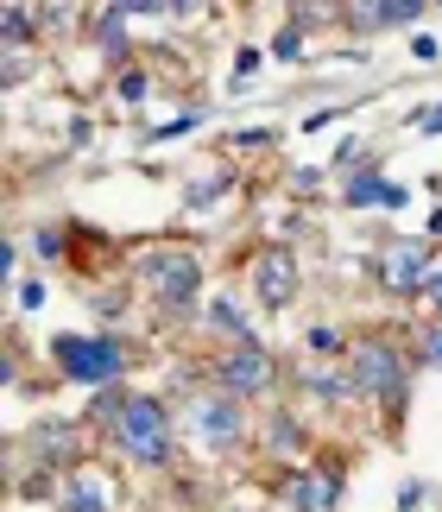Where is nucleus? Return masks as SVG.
<instances>
[{"label":"nucleus","instance_id":"a878e982","mask_svg":"<svg viewBox=\"0 0 442 512\" xmlns=\"http://www.w3.org/2000/svg\"><path fill=\"white\" fill-rule=\"evenodd\" d=\"M424 298H430V304H436V310H442V266H436V272H430V285H424Z\"/></svg>","mask_w":442,"mask_h":512},{"label":"nucleus","instance_id":"4468645a","mask_svg":"<svg viewBox=\"0 0 442 512\" xmlns=\"http://www.w3.org/2000/svg\"><path fill=\"white\" fill-rule=\"evenodd\" d=\"M64 512H108V500H102V487H95V475H70V487H64Z\"/></svg>","mask_w":442,"mask_h":512},{"label":"nucleus","instance_id":"0eeeda50","mask_svg":"<svg viewBox=\"0 0 442 512\" xmlns=\"http://www.w3.org/2000/svg\"><path fill=\"white\" fill-rule=\"evenodd\" d=\"M373 272H379V285L392 291V298H424V285H430V247L424 241H392L386 253L373 260Z\"/></svg>","mask_w":442,"mask_h":512},{"label":"nucleus","instance_id":"ddd939ff","mask_svg":"<svg viewBox=\"0 0 442 512\" xmlns=\"http://www.w3.org/2000/svg\"><path fill=\"white\" fill-rule=\"evenodd\" d=\"M209 323L228 336V348H240V342H253V329H247V317H240V304L234 298H215L209 304Z\"/></svg>","mask_w":442,"mask_h":512},{"label":"nucleus","instance_id":"39448f33","mask_svg":"<svg viewBox=\"0 0 442 512\" xmlns=\"http://www.w3.org/2000/svg\"><path fill=\"white\" fill-rule=\"evenodd\" d=\"M215 386L228 392V399H240V405H253V399H266V392L278 386V361L259 342H240V348H228L215 361Z\"/></svg>","mask_w":442,"mask_h":512},{"label":"nucleus","instance_id":"6e6552de","mask_svg":"<svg viewBox=\"0 0 442 512\" xmlns=\"http://www.w3.org/2000/svg\"><path fill=\"white\" fill-rule=\"evenodd\" d=\"M253 291H259L266 310H291L297 291H304V279H297V253L291 247H266V253H259V260H253Z\"/></svg>","mask_w":442,"mask_h":512},{"label":"nucleus","instance_id":"aec40b11","mask_svg":"<svg viewBox=\"0 0 442 512\" xmlns=\"http://www.w3.org/2000/svg\"><path fill=\"white\" fill-rule=\"evenodd\" d=\"M38 253H45V260H64V222L38 228Z\"/></svg>","mask_w":442,"mask_h":512},{"label":"nucleus","instance_id":"f03ea898","mask_svg":"<svg viewBox=\"0 0 442 512\" xmlns=\"http://www.w3.org/2000/svg\"><path fill=\"white\" fill-rule=\"evenodd\" d=\"M108 437L120 443V456H127V462H139V468H171V456H177L171 411H165V399H152V392H133V399H127V411L114 418V430H108Z\"/></svg>","mask_w":442,"mask_h":512},{"label":"nucleus","instance_id":"423d86ee","mask_svg":"<svg viewBox=\"0 0 442 512\" xmlns=\"http://www.w3.org/2000/svg\"><path fill=\"white\" fill-rule=\"evenodd\" d=\"M190 430L209 449H240L247 443V405L228 399L221 386H209V392H196V405H190Z\"/></svg>","mask_w":442,"mask_h":512},{"label":"nucleus","instance_id":"f3484780","mask_svg":"<svg viewBox=\"0 0 442 512\" xmlns=\"http://www.w3.org/2000/svg\"><path fill=\"white\" fill-rule=\"evenodd\" d=\"M0 19H7V51H19V45L32 38V13H26V7H7Z\"/></svg>","mask_w":442,"mask_h":512},{"label":"nucleus","instance_id":"4be33fe9","mask_svg":"<svg viewBox=\"0 0 442 512\" xmlns=\"http://www.w3.org/2000/svg\"><path fill=\"white\" fill-rule=\"evenodd\" d=\"M146 95H152V83H146L139 70H127V76H120V102H146Z\"/></svg>","mask_w":442,"mask_h":512},{"label":"nucleus","instance_id":"9d476101","mask_svg":"<svg viewBox=\"0 0 442 512\" xmlns=\"http://www.w3.org/2000/svg\"><path fill=\"white\" fill-rule=\"evenodd\" d=\"M430 7L424 0H373V7H341V26H354V32H398V26H411V19H424Z\"/></svg>","mask_w":442,"mask_h":512},{"label":"nucleus","instance_id":"2eb2a0df","mask_svg":"<svg viewBox=\"0 0 442 512\" xmlns=\"http://www.w3.org/2000/svg\"><path fill=\"white\" fill-rule=\"evenodd\" d=\"M266 443L278 449V456H297V449H304V424L278 411V418H272V430H266Z\"/></svg>","mask_w":442,"mask_h":512},{"label":"nucleus","instance_id":"dca6fc26","mask_svg":"<svg viewBox=\"0 0 442 512\" xmlns=\"http://www.w3.org/2000/svg\"><path fill=\"white\" fill-rule=\"evenodd\" d=\"M417 367H442V317L424 323V336H417Z\"/></svg>","mask_w":442,"mask_h":512},{"label":"nucleus","instance_id":"f8f14e48","mask_svg":"<svg viewBox=\"0 0 442 512\" xmlns=\"http://www.w3.org/2000/svg\"><path fill=\"white\" fill-rule=\"evenodd\" d=\"M341 500V468H304L291 481V512H335Z\"/></svg>","mask_w":442,"mask_h":512},{"label":"nucleus","instance_id":"5701e85b","mask_svg":"<svg viewBox=\"0 0 442 512\" xmlns=\"http://www.w3.org/2000/svg\"><path fill=\"white\" fill-rule=\"evenodd\" d=\"M234 70H240V76H234V89H247V83H253V70H259V51H240V57H234Z\"/></svg>","mask_w":442,"mask_h":512},{"label":"nucleus","instance_id":"b1692460","mask_svg":"<svg viewBox=\"0 0 442 512\" xmlns=\"http://www.w3.org/2000/svg\"><path fill=\"white\" fill-rule=\"evenodd\" d=\"M417 133H442V102H430L424 114H417Z\"/></svg>","mask_w":442,"mask_h":512},{"label":"nucleus","instance_id":"f257e3e1","mask_svg":"<svg viewBox=\"0 0 442 512\" xmlns=\"http://www.w3.org/2000/svg\"><path fill=\"white\" fill-rule=\"evenodd\" d=\"M354 373L360 399H373L386 418H405V392H411V367L417 354H405L392 336H354L348 342V361H341Z\"/></svg>","mask_w":442,"mask_h":512},{"label":"nucleus","instance_id":"1a4fd4ad","mask_svg":"<svg viewBox=\"0 0 442 512\" xmlns=\"http://www.w3.org/2000/svg\"><path fill=\"white\" fill-rule=\"evenodd\" d=\"M26 443H32V456L45 462V475H57V468H70L76 449H83V424L76 418H38Z\"/></svg>","mask_w":442,"mask_h":512},{"label":"nucleus","instance_id":"a211bd4d","mask_svg":"<svg viewBox=\"0 0 442 512\" xmlns=\"http://www.w3.org/2000/svg\"><path fill=\"white\" fill-rule=\"evenodd\" d=\"M196 121H203V114H177V121H165V127H152L146 140H152V146H165V140H177V133H190Z\"/></svg>","mask_w":442,"mask_h":512},{"label":"nucleus","instance_id":"20e7f679","mask_svg":"<svg viewBox=\"0 0 442 512\" xmlns=\"http://www.w3.org/2000/svg\"><path fill=\"white\" fill-rule=\"evenodd\" d=\"M51 361H57V373H64V380L102 386V392H108L120 373H127V348H120L114 329H95V336H57V342H51Z\"/></svg>","mask_w":442,"mask_h":512},{"label":"nucleus","instance_id":"9b49d317","mask_svg":"<svg viewBox=\"0 0 442 512\" xmlns=\"http://www.w3.org/2000/svg\"><path fill=\"white\" fill-rule=\"evenodd\" d=\"M341 203L348 209H405V184H392V177H379L373 165H360L348 184H341Z\"/></svg>","mask_w":442,"mask_h":512},{"label":"nucleus","instance_id":"393cba45","mask_svg":"<svg viewBox=\"0 0 442 512\" xmlns=\"http://www.w3.org/2000/svg\"><path fill=\"white\" fill-rule=\"evenodd\" d=\"M38 304H45V285H38V279L19 285V310H38Z\"/></svg>","mask_w":442,"mask_h":512},{"label":"nucleus","instance_id":"7ed1b4c3","mask_svg":"<svg viewBox=\"0 0 442 512\" xmlns=\"http://www.w3.org/2000/svg\"><path fill=\"white\" fill-rule=\"evenodd\" d=\"M139 279H146V291L158 298L165 317H196V298H203V260H196V247H146Z\"/></svg>","mask_w":442,"mask_h":512},{"label":"nucleus","instance_id":"6ab92c4d","mask_svg":"<svg viewBox=\"0 0 442 512\" xmlns=\"http://www.w3.org/2000/svg\"><path fill=\"white\" fill-rule=\"evenodd\" d=\"M297 51H304V26H297V19H291V26L272 38V57H297Z\"/></svg>","mask_w":442,"mask_h":512},{"label":"nucleus","instance_id":"412c9836","mask_svg":"<svg viewBox=\"0 0 442 512\" xmlns=\"http://www.w3.org/2000/svg\"><path fill=\"white\" fill-rule=\"evenodd\" d=\"M310 348L316 354H335V348L348 354V336H341V329H310Z\"/></svg>","mask_w":442,"mask_h":512}]
</instances>
